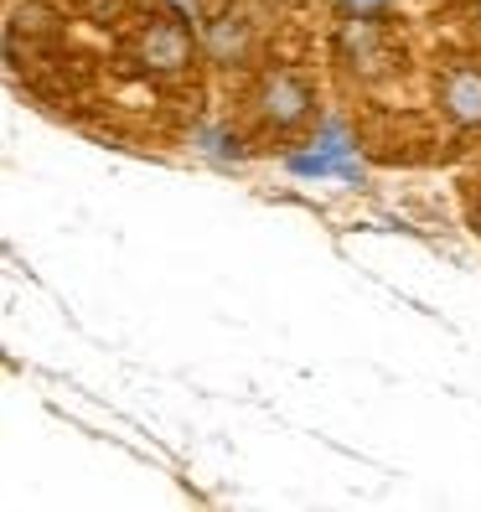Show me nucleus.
<instances>
[{"label":"nucleus","mask_w":481,"mask_h":512,"mask_svg":"<svg viewBox=\"0 0 481 512\" xmlns=\"http://www.w3.org/2000/svg\"><path fill=\"white\" fill-rule=\"evenodd\" d=\"M244 47H249L244 21L223 16V21H213V26H207V52H213L218 63H238V57H244Z\"/></svg>","instance_id":"4"},{"label":"nucleus","mask_w":481,"mask_h":512,"mask_svg":"<svg viewBox=\"0 0 481 512\" xmlns=\"http://www.w3.org/2000/svg\"><path fill=\"white\" fill-rule=\"evenodd\" d=\"M316 109V94L306 83H300L295 73H269L259 83V94H254V114L264 119V125H275V130H295V125H306Z\"/></svg>","instance_id":"1"},{"label":"nucleus","mask_w":481,"mask_h":512,"mask_svg":"<svg viewBox=\"0 0 481 512\" xmlns=\"http://www.w3.org/2000/svg\"><path fill=\"white\" fill-rule=\"evenodd\" d=\"M337 11H342V16H368V21H378V16L394 11V0H337Z\"/></svg>","instance_id":"7"},{"label":"nucleus","mask_w":481,"mask_h":512,"mask_svg":"<svg viewBox=\"0 0 481 512\" xmlns=\"http://www.w3.org/2000/svg\"><path fill=\"white\" fill-rule=\"evenodd\" d=\"M316 145H321V150H332V156H352V140H347V125H342V119H332V125H321Z\"/></svg>","instance_id":"6"},{"label":"nucleus","mask_w":481,"mask_h":512,"mask_svg":"<svg viewBox=\"0 0 481 512\" xmlns=\"http://www.w3.org/2000/svg\"><path fill=\"white\" fill-rule=\"evenodd\" d=\"M440 109L450 125L481 130V68L476 63H456L440 78Z\"/></svg>","instance_id":"3"},{"label":"nucleus","mask_w":481,"mask_h":512,"mask_svg":"<svg viewBox=\"0 0 481 512\" xmlns=\"http://www.w3.org/2000/svg\"><path fill=\"white\" fill-rule=\"evenodd\" d=\"M135 57L145 73H182L192 63V37L182 21H150L140 42H135Z\"/></svg>","instance_id":"2"},{"label":"nucleus","mask_w":481,"mask_h":512,"mask_svg":"<svg viewBox=\"0 0 481 512\" xmlns=\"http://www.w3.org/2000/svg\"><path fill=\"white\" fill-rule=\"evenodd\" d=\"M197 140H207L202 150H213V156H238V135H223V130H197Z\"/></svg>","instance_id":"8"},{"label":"nucleus","mask_w":481,"mask_h":512,"mask_svg":"<svg viewBox=\"0 0 481 512\" xmlns=\"http://www.w3.org/2000/svg\"><path fill=\"white\" fill-rule=\"evenodd\" d=\"M11 26H16V32H47V26H52V11L32 0V6H16Z\"/></svg>","instance_id":"5"},{"label":"nucleus","mask_w":481,"mask_h":512,"mask_svg":"<svg viewBox=\"0 0 481 512\" xmlns=\"http://www.w3.org/2000/svg\"><path fill=\"white\" fill-rule=\"evenodd\" d=\"M471 223H476V233H481V207H476V218H471Z\"/></svg>","instance_id":"9"}]
</instances>
